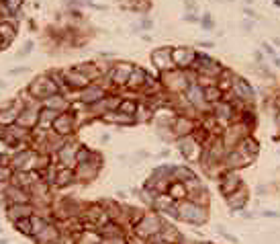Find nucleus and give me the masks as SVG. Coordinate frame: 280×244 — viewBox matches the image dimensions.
<instances>
[{
    "label": "nucleus",
    "instance_id": "obj_41",
    "mask_svg": "<svg viewBox=\"0 0 280 244\" xmlns=\"http://www.w3.org/2000/svg\"><path fill=\"white\" fill-rule=\"evenodd\" d=\"M10 177H13V170H10V166H0V185L10 183Z\"/></svg>",
    "mask_w": 280,
    "mask_h": 244
},
{
    "label": "nucleus",
    "instance_id": "obj_43",
    "mask_svg": "<svg viewBox=\"0 0 280 244\" xmlns=\"http://www.w3.org/2000/svg\"><path fill=\"white\" fill-rule=\"evenodd\" d=\"M217 232H219V234H221V236H223V238H227L229 242H233V244H237V238H235V236H233V234H229V232H227V230H223V226H219V228H217Z\"/></svg>",
    "mask_w": 280,
    "mask_h": 244
},
{
    "label": "nucleus",
    "instance_id": "obj_3",
    "mask_svg": "<svg viewBox=\"0 0 280 244\" xmlns=\"http://www.w3.org/2000/svg\"><path fill=\"white\" fill-rule=\"evenodd\" d=\"M37 156L39 152L33 148H23L19 152H15L10 156V170L13 172H31L35 170V164H37Z\"/></svg>",
    "mask_w": 280,
    "mask_h": 244
},
{
    "label": "nucleus",
    "instance_id": "obj_54",
    "mask_svg": "<svg viewBox=\"0 0 280 244\" xmlns=\"http://www.w3.org/2000/svg\"><path fill=\"white\" fill-rule=\"evenodd\" d=\"M201 244H213V242H201Z\"/></svg>",
    "mask_w": 280,
    "mask_h": 244
},
{
    "label": "nucleus",
    "instance_id": "obj_2",
    "mask_svg": "<svg viewBox=\"0 0 280 244\" xmlns=\"http://www.w3.org/2000/svg\"><path fill=\"white\" fill-rule=\"evenodd\" d=\"M162 226H164L162 216L156 214V212H147V214H143L141 217H139V222L133 226V232H135L137 238L149 240V238H154L156 234H160Z\"/></svg>",
    "mask_w": 280,
    "mask_h": 244
},
{
    "label": "nucleus",
    "instance_id": "obj_53",
    "mask_svg": "<svg viewBox=\"0 0 280 244\" xmlns=\"http://www.w3.org/2000/svg\"><path fill=\"white\" fill-rule=\"evenodd\" d=\"M0 244H8V240H6V238H2V236H0Z\"/></svg>",
    "mask_w": 280,
    "mask_h": 244
},
{
    "label": "nucleus",
    "instance_id": "obj_44",
    "mask_svg": "<svg viewBox=\"0 0 280 244\" xmlns=\"http://www.w3.org/2000/svg\"><path fill=\"white\" fill-rule=\"evenodd\" d=\"M102 244H127V238L125 236H115V238L102 240Z\"/></svg>",
    "mask_w": 280,
    "mask_h": 244
},
{
    "label": "nucleus",
    "instance_id": "obj_29",
    "mask_svg": "<svg viewBox=\"0 0 280 244\" xmlns=\"http://www.w3.org/2000/svg\"><path fill=\"white\" fill-rule=\"evenodd\" d=\"M74 181H76V179H74V168L57 166L55 179H53V185H55V187H68V185H72Z\"/></svg>",
    "mask_w": 280,
    "mask_h": 244
},
{
    "label": "nucleus",
    "instance_id": "obj_13",
    "mask_svg": "<svg viewBox=\"0 0 280 244\" xmlns=\"http://www.w3.org/2000/svg\"><path fill=\"white\" fill-rule=\"evenodd\" d=\"M41 107L43 109H51V111H57V113H64V111H70V99L62 92H55V95H49L41 101Z\"/></svg>",
    "mask_w": 280,
    "mask_h": 244
},
{
    "label": "nucleus",
    "instance_id": "obj_25",
    "mask_svg": "<svg viewBox=\"0 0 280 244\" xmlns=\"http://www.w3.org/2000/svg\"><path fill=\"white\" fill-rule=\"evenodd\" d=\"M100 119L104 123H113V125H131V123H135L133 115H127V113H121V111H109V113H104Z\"/></svg>",
    "mask_w": 280,
    "mask_h": 244
},
{
    "label": "nucleus",
    "instance_id": "obj_33",
    "mask_svg": "<svg viewBox=\"0 0 280 244\" xmlns=\"http://www.w3.org/2000/svg\"><path fill=\"white\" fill-rule=\"evenodd\" d=\"M15 35H17V27L13 25V23H10V21H0V37H2L4 45H8L10 41H13Z\"/></svg>",
    "mask_w": 280,
    "mask_h": 244
},
{
    "label": "nucleus",
    "instance_id": "obj_52",
    "mask_svg": "<svg viewBox=\"0 0 280 244\" xmlns=\"http://www.w3.org/2000/svg\"><path fill=\"white\" fill-rule=\"evenodd\" d=\"M6 45H4V41H2V37H0V50H4Z\"/></svg>",
    "mask_w": 280,
    "mask_h": 244
},
{
    "label": "nucleus",
    "instance_id": "obj_26",
    "mask_svg": "<svg viewBox=\"0 0 280 244\" xmlns=\"http://www.w3.org/2000/svg\"><path fill=\"white\" fill-rule=\"evenodd\" d=\"M213 113H215V119L221 123L231 121L233 119V105L227 101H219L213 105Z\"/></svg>",
    "mask_w": 280,
    "mask_h": 244
},
{
    "label": "nucleus",
    "instance_id": "obj_6",
    "mask_svg": "<svg viewBox=\"0 0 280 244\" xmlns=\"http://www.w3.org/2000/svg\"><path fill=\"white\" fill-rule=\"evenodd\" d=\"M76 130V115L72 111H64L55 117V121L51 123V132L60 137H68L72 136V132Z\"/></svg>",
    "mask_w": 280,
    "mask_h": 244
},
{
    "label": "nucleus",
    "instance_id": "obj_15",
    "mask_svg": "<svg viewBox=\"0 0 280 244\" xmlns=\"http://www.w3.org/2000/svg\"><path fill=\"white\" fill-rule=\"evenodd\" d=\"M151 62L154 66L162 72H168V70H174V64H172V48H160L151 54Z\"/></svg>",
    "mask_w": 280,
    "mask_h": 244
},
{
    "label": "nucleus",
    "instance_id": "obj_56",
    "mask_svg": "<svg viewBox=\"0 0 280 244\" xmlns=\"http://www.w3.org/2000/svg\"><path fill=\"white\" fill-rule=\"evenodd\" d=\"M51 244H57V242H51Z\"/></svg>",
    "mask_w": 280,
    "mask_h": 244
},
{
    "label": "nucleus",
    "instance_id": "obj_8",
    "mask_svg": "<svg viewBox=\"0 0 280 244\" xmlns=\"http://www.w3.org/2000/svg\"><path fill=\"white\" fill-rule=\"evenodd\" d=\"M131 70H133L131 64L119 62V64H115L107 72V78L111 80L113 84H117V86H127V80H129V76H131Z\"/></svg>",
    "mask_w": 280,
    "mask_h": 244
},
{
    "label": "nucleus",
    "instance_id": "obj_39",
    "mask_svg": "<svg viewBox=\"0 0 280 244\" xmlns=\"http://www.w3.org/2000/svg\"><path fill=\"white\" fill-rule=\"evenodd\" d=\"M49 224V219L47 217H43V216H31V228H33V234H31V238L35 236V234H39V232Z\"/></svg>",
    "mask_w": 280,
    "mask_h": 244
},
{
    "label": "nucleus",
    "instance_id": "obj_16",
    "mask_svg": "<svg viewBox=\"0 0 280 244\" xmlns=\"http://www.w3.org/2000/svg\"><path fill=\"white\" fill-rule=\"evenodd\" d=\"M35 214V207L31 203H13V205H6V217L10 222H19L23 217H31Z\"/></svg>",
    "mask_w": 280,
    "mask_h": 244
},
{
    "label": "nucleus",
    "instance_id": "obj_10",
    "mask_svg": "<svg viewBox=\"0 0 280 244\" xmlns=\"http://www.w3.org/2000/svg\"><path fill=\"white\" fill-rule=\"evenodd\" d=\"M196 57V52L192 48H174L172 50V64L176 70H186L190 68Z\"/></svg>",
    "mask_w": 280,
    "mask_h": 244
},
{
    "label": "nucleus",
    "instance_id": "obj_1",
    "mask_svg": "<svg viewBox=\"0 0 280 244\" xmlns=\"http://www.w3.org/2000/svg\"><path fill=\"white\" fill-rule=\"evenodd\" d=\"M176 209H178V217L180 222H186V224H192V226H205L209 222V212L207 207L203 205H196L188 199H182L176 203Z\"/></svg>",
    "mask_w": 280,
    "mask_h": 244
},
{
    "label": "nucleus",
    "instance_id": "obj_12",
    "mask_svg": "<svg viewBox=\"0 0 280 244\" xmlns=\"http://www.w3.org/2000/svg\"><path fill=\"white\" fill-rule=\"evenodd\" d=\"M2 197H4L6 205H13V203H31V195H29V191L17 187V185H13V183H8L6 187H4Z\"/></svg>",
    "mask_w": 280,
    "mask_h": 244
},
{
    "label": "nucleus",
    "instance_id": "obj_24",
    "mask_svg": "<svg viewBox=\"0 0 280 244\" xmlns=\"http://www.w3.org/2000/svg\"><path fill=\"white\" fill-rule=\"evenodd\" d=\"M21 109L15 107L13 103H8L6 107H0V127H10L17 123V117H19Z\"/></svg>",
    "mask_w": 280,
    "mask_h": 244
},
{
    "label": "nucleus",
    "instance_id": "obj_28",
    "mask_svg": "<svg viewBox=\"0 0 280 244\" xmlns=\"http://www.w3.org/2000/svg\"><path fill=\"white\" fill-rule=\"evenodd\" d=\"M235 150L252 160L256 154H258V150H260V148H258V142H256L254 137H241V142L235 146Z\"/></svg>",
    "mask_w": 280,
    "mask_h": 244
},
{
    "label": "nucleus",
    "instance_id": "obj_14",
    "mask_svg": "<svg viewBox=\"0 0 280 244\" xmlns=\"http://www.w3.org/2000/svg\"><path fill=\"white\" fill-rule=\"evenodd\" d=\"M80 144H70L66 142L60 150H57V160H60V166L64 168H76V152H78Z\"/></svg>",
    "mask_w": 280,
    "mask_h": 244
},
{
    "label": "nucleus",
    "instance_id": "obj_20",
    "mask_svg": "<svg viewBox=\"0 0 280 244\" xmlns=\"http://www.w3.org/2000/svg\"><path fill=\"white\" fill-rule=\"evenodd\" d=\"M57 238H60V228H57L53 222H49L39 232V234H35L31 240L35 244H51V242H57Z\"/></svg>",
    "mask_w": 280,
    "mask_h": 244
},
{
    "label": "nucleus",
    "instance_id": "obj_37",
    "mask_svg": "<svg viewBox=\"0 0 280 244\" xmlns=\"http://www.w3.org/2000/svg\"><path fill=\"white\" fill-rule=\"evenodd\" d=\"M133 117H135V123L137 121L139 123H141V121H149V119H154V111H151L147 105H139L137 103V111H135Z\"/></svg>",
    "mask_w": 280,
    "mask_h": 244
},
{
    "label": "nucleus",
    "instance_id": "obj_19",
    "mask_svg": "<svg viewBox=\"0 0 280 244\" xmlns=\"http://www.w3.org/2000/svg\"><path fill=\"white\" fill-rule=\"evenodd\" d=\"M231 90L235 92V97L241 99V101H252L254 99V88L250 86L248 80H243L239 76L231 78Z\"/></svg>",
    "mask_w": 280,
    "mask_h": 244
},
{
    "label": "nucleus",
    "instance_id": "obj_31",
    "mask_svg": "<svg viewBox=\"0 0 280 244\" xmlns=\"http://www.w3.org/2000/svg\"><path fill=\"white\" fill-rule=\"evenodd\" d=\"M57 115H60L57 111L43 109V107H41V111H39V123H37V130H45V132H49V130H51V123L55 121Z\"/></svg>",
    "mask_w": 280,
    "mask_h": 244
},
{
    "label": "nucleus",
    "instance_id": "obj_42",
    "mask_svg": "<svg viewBox=\"0 0 280 244\" xmlns=\"http://www.w3.org/2000/svg\"><path fill=\"white\" fill-rule=\"evenodd\" d=\"M4 6L8 13H17V10L23 6V0H4Z\"/></svg>",
    "mask_w": 280,
    "mask_h": 244
},
{
    "label": "nucleus",
    "instance_id": "obj_23",
    "mask_svg": "<svg viewBox=\"0 0 280 244\" xmlns=\"http://www.w3.org/2000/svg\"><path fill=\"white\" fill-rule=\"evenodd\" d=\"M223 164H225L229 170H235V168H243V166H248V164H250V158H248V156H243L241 152H237V150L233 148V150H229V152L225 154Z\"/></svg>",
    "mask_w": 280,
    "mask_h": 244
},
{
    "label": "nucleus",
    "instance_id": "obj_55",
    "mask_svg": "<svg viewBox=\"0 0 280 244\" xmlns=\"http://www.w3.org/2000/svg\"><path fill=\"white\" fill-rule=\"evenodd\" d=\"M246 2H248V4H250V2H254V0H246Z\"/></svg>",
    "mask_w": 280,
    "mask_h": 244
},
{
    "label": "nucleus",
    "instance_id": "obj_51",
    "mask_svg": "<svg viewBox=\"0 0 280 244\" xmlns=\"http://www.w3.org/2000/svg\"><path fill=\"white\" fill-rule=\"evenodd\" d=\"M6 88V82H4V80H0V90H4Z\"/></svg>",
    "mask_w": 280,
    "mask_h": 244
},
{
    "label": "nucleus",
    "instance_id": "obj_32",
    "mask_svg": "<svg viewBox=\"0 0 280 244\" xmlns=\"http://www.w3.org/2000/svg\"><path fill=\"white\" fill-rule=\"evenodd\" d=\"M102 236L96 230H82L80 234H76V244H102Z\"/></svg>",
    "mask_w": 280,
    "mask_h": 244
},
{
    "label": "nucleus",
    "instance_id": "obj_7",
    "mask_svg": "<svg viewBox=\"0 0 280 244\" xmlns=\"http://www.w3.org/2000/svg\"><path fill=\"white\" fill-rule=\"evenodd\" d=\"M39 111H41V101L33 103V105H27L25 109H21L19 117H17V125L19 127H25V130H35L39 123Z\"/></svg>",
    "mask_w": 280,
    "mask_h": 244
},
{
    "label": "nucleus",
    "instance_id": "obj_40",
    "mask_svg": "<svg viewBox=\"0 0 280 244\" xmlns=\"http://www.w3.org/2000/svg\"><path fill=\"white\" fill-rule=\"evenodd\" d=\"M117 111L127 113V115H135V111H137V103H135V101H131V99H121L119 109H117Z\"/></svg>",
    "mask_w": 280,
    "mask_h": 244
},
{
    "label": "nucleus",
    "instance_id": "obj_22",
    "mask_svg": "<svg viewBox=\"0 0 280 244\" xmlns=\"http://www.w3.org/2000/svg\"><path fill=\"white\" fill-rule=\"evenodd\" d=\"M98 168H100V162H88V164H78L74 168V179L78 181H92L98 174Z\"/></svg>",
    "mask_w": 280,
    "mask_h": 244
},
{
    "label": "nucleus",
    "instance_id": "obj_47",
    "mask_svg": "<svg viewBox=\"0 0 280 244\" xmlns=\"http://www.w3.org/2000/svg\"><path fill=\"white\" fill-rule=\"evenodd\" d=\"M23 72H27V68H13L10 70V74H23Z\"/></svg>",
    "mask_w": 280,
    "mask_h": 244
},
{
    "label": "nucleus",
    "instance_id": "obj_18",
    "mask_svg": "<svg viewBox=\"0 0 280 244\" xmlns=\"http://www.w3.org/2000/svg\"><path fill=\"white\" fill-rule=\"evenodd\" d=\"M170 130H172L174 137H184V136H190L194 132V123H192V119L186 117V115H176Z\"/></svg>",
    "mask_w": 280,
    "mask_h": 244
},
{
    "label": "nucleus",
    "instance_id": "obj_34",
    "mask_svg": "<svg viewBox=\"0 0 280 244\" xmlns=\"http://www.w3.org/2000/svg\"><path fill=\"white\" fill-rule=\"evenodd\" d=\"M196 174L188 166H172V181L176 183H186L188 179H194Z\"/></svg>",
    "mask_w": 280,
    "mask_h": 244
},
{
    "label": "nucleus",
    "instance_id": "obj_35",
    "mask_svg": "<svg viewBox=\"0 0 280 244\" xmlns=\"http://www.w3.org/2000/svg\"><path fill=\"white\" fill-rule=\"evenodd\" d=\"M166 193H168L176 203L182 201V199H186V195H188V193H186V189H184V183H176V181L170 183V187H168Z\"/></svg>",
    "mask_w": 280,
    "mask_h": 244
},
{
    "label": "nucleus",
    "instance_id": "obj_11",
    "mask_svg": "<svg viewBox=\"0 0 280 244\" xmlns=\"http://www.w3.org/2000/svg\"><path fill=\"white\" fill-rule=\"evenodd\" d=\"M184 99L188 101V105L192 109H196V111H205L207 109V101H205V92H203V88L198 86L196 82H192V84H188L186 86V90H184Z\"/></svg>",
    "mask_w": 280,
    "mask_h": 244
},
{
    "label": "nucleus",
    "instance_id": "obj_27",
    "mask_svg": "<svg viewBox=\"0 0 280 244\" xmlns=\"http://www.w3.org/2000/svg\"><path fill=\"white\" fill-rule=\"evenodd\" d=\"M145 78H147V72H145V70H143V68L133 66L131 76H129V80H127V86L133 88V90L143 88V86H145Z\"/></svg>",
    "mask_w": 280,
    "mask_h": 244
},
{
    "label": "nucleus",
    "instance_id": "obj_48",
    "mask_svg": "<svg viewBox=\"0 0 280 244\" xmlns=\"http://www.w3.org/2000/svg\"><path fill=\"white\" fill-rule=\"evenodd\" d=\"M264 50H266L268 54H270V55H274V50H272V48H270V45H268V43H264ZM274 57H276V55H274Z\"/></svg>",
    "mask_w": 280,
    "mask_h": 244
},
{
    "label": "nucleus",
    "instance_id": "obj_50",
    "mask_svg": "<svg viewBox=\"0 0 280 244\" xmlns=\"http://www.w3.org/2000/svg\"><path fill=\"white\" fill-rule=\"evenodd\" d=\"M141 27H143V29H149V27H151V21H147V19L141 21Z\"/></svg>",
    "mask_w": 280,
    "mask_h": 244
},
{
    "label": "nucleus",
    "instance_id": "obj_5",
    "mask_svg": "<svg viewBox=\"0 0 280 244\" xmlns=\"http://www.w3.org/2000/svg\"><path fill=\"white\" fill-rule=\"evenodd\" d=\"M176 146L186 160H201V156H203V146L192 134L184 136V137H176Z\"/></svg>",
    "mask_w": 280,
    "mask_h": 244
},
{
    "label": "nucleus",
    "instance_id": "obj_36",
    "mask_svg": "<svg viewBox=\"0 0 280 244\" xmlns=\"http://www.w3.org/2000/svg\"><path fill=\"white\" fill-rule=\"evenodd\" d=\"M203 92H205V101L207 103H219V101H223V99H221V97H223V92H221L219 90V86L217 84H211V86H205L203 88Z\"/></svg>",
    "mask_w": 280,
    "mask_h": 244
},
{
    "label": "nucleus",
    "instance_id": "obj_49",
    "mask_svg": "<svg viewBox=\"0 0 280 244\" xmlns=\"http://www.w3.org/2000/svg\"><path fill=\"white\" fill-rule=\"evenodd\" d=\"M198 45H201V48H213V43H211V41H201Z\"/></svg>",
    "mask_w": 280,
    "mask_h": 244
},
{
    "label": "nucleus",
    "instance_id": "obj_17",
    "mask_svg": "<svg viewBox=\"0 0 280 244\" xmlns=\"http://www.w3.org/2000/svg\"><path fill=\"white\" fill-rule=\"evenodd\" d=\"M64 80H66V86H68L70 90H78V92L90 84V80H88L84 74H80L76 68L66 70V72H64Z\"/></svg>",
    "mask_w": 280,
    "mask_h": 244
},
{
    "label": "nucleus",
    "instance_id": "obj_38",
    "mask_svg": "<svg viewBox=\"0 0 280 244\" xmlns=\"http://www.w3.org/2000/svg\"><path fill=\"white\" fill-rule=\"evenodd\" d=\"M13 226H15V230L19 232V234H23V236L31 238V234H33V228H31V217H23V219H19V222H15Z\"/></svg>",
    "mask_w": 280,
    "mask_h": 244
},
{
    "label": "nucleus",
    "instance_id": "obj_9",
    "mask_svg": "<svg viewBox=\"0 0 280 244\" xmlns=\"http://www.w3.org/2000/svg\"><path fill=\"white\" fill-rule=\"evenodd\" d=\"M104 97H107V90H104V86L98 84V82H90L86 88H82L78 92V101L82 105H86V107L92 103L100 101V99H104Z\"/></svg>",
    "mask_w": 280,
    "mask_h": 244
},
{
    "label": "nucleus",
    "instance_id": "obj_45",
    "mask_svg": "<svg viewBox=\"0 0 280 244\" xmlns=\"http://www.w3.org/2000/svg\"><path fill=\"white\" fill-rule=\"evenodd\" d=\"M201 23H203V27H205V29H207V31H211V29H213V27H215V23H213V19H211V17H209V15H205V17H203V21H201Z\"/></svg>",
    "mask_w": 280,
    "mask_h": 244
},
{
    "label": "nucleus",
    "instance_id": "obj_30",
    "mask_svg": "<svg viewBox=\"0 0 280 244\" xmlns=\"http://www.w3.org/2000/svg\"><path fill=\"white\" fill-rule=\"evenodd\" d=\"M225 199H227V205L231 209H243V205L248 203V193H246V189H243V187H239L235 193L227 195Z\"/></svg>",
    "mask_w": 280,
    "mask_h": 244
},
{
    "label": "nucleus",
    "instance_id": "obj_46",
    "mask_svg": "<svg viewBox=\"0 0 280 244\" xmlns=\"http://www.w3.org/2000/svg\"><path fill=\"white\" fill-rule=\"evenodd\" d=\"M31 50H33V41H27L25 45H23V50L19 52V57H25L27 54H31Z\"/></svg>",
    "mask_w": 280,
    "mask_h": 244
},
{
    "label": "nucleus",
    "instance_id": "obj_4",
    "mask_svg": "<svg viewBox=\"0 0 280 244\" xmlns=\"http://www.w3.org/2000/svg\"><path fill=\"white\" fill-rule=\"evenodd\" d=\"M162 82H164V86L170 90V92H184L186 86L190 84L188 80V74L184 72V70H168V72H162Z\"/></svg>",
    "mask_w": 280,
    "mask_h": 244
},
{
    "label": "nucleus",
    "instance_id": "obj_21",
    "mask_svg": "<svg viewBox=\"0 0 280 244\" xmlns=\"http://www.w3.org/2000/svg\"><path fill=\"white\" fill-rule=\"evenodd\" d=\"M239 187H241V179H239V177H237V174L233 172V170L225 172L223 177H221L219 189H221V193H223L225 197H227V195H231V193H235Z\"/></svg>",
    "mask_w": 280,
    "mask_h": 244
}]
</instances>
